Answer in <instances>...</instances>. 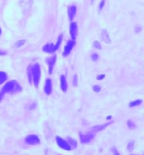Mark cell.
Here are the masks:
<instances>
[{"label":"cell","instance_id":"6da1fadb","mask_svg":"<svg viewBox=\"0 0 144 155\" xmlns=\"http://www.w3.org/2000/svg\"><path fill=\"white\" fill-rule=\"evenodd\" d=\"M19 91H22V87L18 83L17 81L12 80L9 81L4 85V87L2 88V90L0 91V101L2 100L3 96L6 94V93H18Z\"/></svg>","mask_w":144,"mask_h":155},{"label":"cell","instance_id":"7a4b0ae2","mask_svg":"<svg viewBox=\"0 0 144 155\" xmlns=\"http://www.w3.org/2000/svg\"><path fill=\"white\" fill-rule=\"evenodd\" d=\"M40 77H41V68L38 64L32 65V83L34 86L37 88L40 82Z\"/></svg>","mask_w":144,"mask_h":155},{"label":"cell","instance_id":"3957f363","mask_svg":"<svg viewBox=\"0 0 144 155\" xmlns=\"http://www.w3.org/2000/svg\"><path fill=\"white\" fill-rule=\"evenodd\" d=\"M25 141L26 143L31 144V145H37L40 143V139L35 135H29L25 138Z\"/></svg>","mask_w":144,"mask_h":155},{"label":"cell","instance_id":"277c9868","mask_svg":"<svg viewBox=\"0 0 144 155\" xmlns=\"http://www.w3.org/2000/svg\"><path fill=\"white\" fill-rule=\"evenodd\" d=\"M95 138V134L94 133H88V134H80V140L82 143H88L90 142L92 139Z\"/></svg>","mask_w":144,"mask_h":155},{"label":"cell","instance_id":"5b68a950","mask_svg":"<svg viewBox=\"0 0 144 155\" xmlns=\"http://www.w3.org/2000/svg\"><path fill=\"white\" fill-rule=\"evenodd\" d=\"M56 140H57L58 145L60 148H62V149H64V150H71V148L69 147V145H68V143L66 142V140H63L62 138L57 137V138H56Z\"/></svg>","mask_w":144,"mask_h":155},{"label":"cell","instance_id":"8992f818","mask_svg":"<svg viewBox=\"0 0 144 155\" xmlns=\"http://www.w3.org/2000/svg\"><path fill=\"white\" fill-rule=\"evenodd\" d=\"M75 46V40H68L67 41V43L64 47V52H63V56L66 57L70 54V52L71 50L73 49V47Z\"/></svg>","mask_w":144,"mask_h":155},{"label":"cell","instance_id":"52a82bcc","mask_svg":"<svg viewBox=\"0 0 144 155\" xmlns=\"http://www.w3.org/2000/svg\"><path fill=\"white\" fill-rule=\"evenodd\" d=\"M78 33V26L76 23H71L70 24V35H71V40H75L77 37Z\"/></svg>","mask_w":144,"mask_h":155},{"label":"cell","instance_id":"ba28073f","mask_svg":"<svg viewBox=\"0 0 144 155\" xmlns=\"http://www.w3.org/2000/svg\"><path fill=\"white\" fill-rule=\"evenodd\" d=\"M56 60H57V55H53L52 58H50L47 60L48 64H49V73L52 74L53 73V68H54V65L56 64Z\"/></svg>","mask_w":144,"mask_h":155},{"label":"cell","instance_id":"9c48e42d","mask_svg":"<svg viewBox=\"0 0 144 155\" xmlns=\"http://www.w3.org/2000/svg\"><path fill=\"white\" fill-rule=\"evenodd\" d=\"M42 50H43L44 52H46V53H48V54H53V53H55V52H56V50H55V45L52 44V43H47V44L42 48Z\"/></svg>","mask_w":144,"mask_h":155},{"label":"cell","instance_id":"30bf717a","mask_svg":"<svg viewBox=\"0 0 144 155\" xmlns=\"http://www.w3.org/2000/svg\"><path fill=\"white\" fill-rule=\"evenodd\" d=\"M76 11H77V8L75 5H71L68 7V18L70 20L74 19L75 15H76Z\"/></svg>","mask_w":144,"mask_h":155},{"label":"cell","instance_id":"8fae6325","mask_svg":"<svg viewBox=\"0 0 144 155\" xmlns=\"http://www.w3.org/2000/svg\"><path fill=\"white\" fill-rule=\"evenodd\" d=\"M44 90H45V93L47 95H51V93H52V81H51V79L46 80Z\"/></svg>","mask_w":144,"mask_h":155},{"label":"cell","instance_id":"7c38bea8","mask_svg":"<svg viewBox=\"0 0 144 155\" xmlns=\"http://www.w3.org/2000/svg\"><path fill=\"white\" fill-rule=\"evenodd\" d=\"M110 123H107V124H102V125H99V126H96V127H92V128H91L89 131L91 132V133H94V134H96V132H99V131H101V130H103L105 127H107L108 125H109Z\"/></svg>","mask_w":144,"mask_h":155},{"label":"cell","instance_id":"4fadbf2b","mask_svg":"<svg viewBox=\"0 0 144 155\" xmlns=\"http://www.w3.org/2000/svg\"><path fill=\"white\" fill-rule=\"evenodd\" d=\"M60 87L62 92L67 91V82H66V78L64 75H60Z\"/></svg>","mask_w":144,"mask_h":155},{"label":"cell","instance_id":"5bb4252c","mask_svg":"<svg viewBox=\"0 0 144 155\" xmlns=\"http://www.w3.org/2000/svg\"><path fill=\"white\" fill-rule=\"evenodd\" d=\"M101 38H102V40H103L105 43H110L111 42V40L109 38V35H108V32H107V30H105V29H103L101 31Z\"/></svg>","mask_w":144,"mask_h":155},{"label":"cell","instance_id":"9a60e30c","mask_svg":"<svg viewBox=\"0 0 144 155\" xmlns=\"http://www.w3.org/2000/svg\"><path fill=\"white\" fill-rule=\"evenodd\" d=\"M66 142L68 143V145H69V147L71 148V149H73V148H76V146H77V142L73 140V139H71V138H66Z\"/></svg>","mask_w":144,"mask_h":155},{"label":"cell","instance_id":"2e32d148","mask_svg":"<svg viewBox=\"0 0 144 155\" xmlns=\"http://www.w3.org/2000/svg\"><path fill=\"white\" fill-rule=\"evenodd\" d=\"M27 76H28V81L30 83H32V65L27 67Z\"/></svg>","mask_w":144,"mask_h":155},{"label":"cell","instance_id":"e0dca14e","mask_svg":"<svg viewBox=\"0 0 144 155\" xmlns=\"http://www.w3.org/2000/svg\"><path fill=\"white\" fill-rule=\"evenodd\" d=\"M62 38H63V34L61 33V34H59V36H58V41H57V44L55 45V50H56V51L58 50V48H59V46H60V43H61V41H62Z\"/></svg>","mask_w":144,"mask_h":155},{"label":"cell","instance_id":"ac0fdd59","mask_svg":"<svg viewBox=\"0 0 144 155\" xmlns=\"http://www.w3.org/2000/svg\"><path fill=\"white\" fill-rule=\"evenodd\" d=\"M6 80H7V74L3 71H0V85L3 84Z\"/></svg>","mask_w":144,"mask_h":155},{"label":"cell","instance_id":"d6986e66","mask_svg":"<svg viewBox=\"0 0 144 155\" xmlns=\"http://www.w3.org/2000/svg\"><path fill=\"white\" fill-rule=\"evenodd\" d=\"M142 103V100H133L130 102V107H134V106H138Z\"/></svg>","mask_w":144,"mask_h":155},{"label":"cell","instance_id":"ffe728a7","mask_svg":"<svg viewBox=\"0 0 144 155\" xmlns=\"http://www.w3.org/2000/svg\"><path fill=\"white\" fill-rule=\"evenodd\" d=\"M26 42L25 41V39H22V40H19V41H18V42H16L15 43V45H14V47L15 48H19V47H22L24 43Z\"/></svg>","mask_w":144,"mask_h":155},{"label":"cell","instance_id":"44dd1931","mask_svg":"<svg viewBox=\"0 0 144 155\" xmlns=\"http://www.w3.org/2000/svg\"><path fill=\"white\" fill-rule=\"evenodd\" d=\"M128 127L130 129H134L135 128V125H134V123H133L131 120H129L128 121Z\"/></svg>","mask_w":144,"mask_h":155},{"label":"cell","instance_id":"7402d4cb","mask_svg":"<svg viewBox=\"0 0 144 155\" xmlns=\"http://www.w3.org/2000/svg\"><path fill=\"white\" fill-rule=\"evenodd\" d=\"M94 47L96 49H98V50L101 49V45H100V43L98 42V41H95V42H94Z\"/></svg>","mask_w":144,"mask_h":155},{"label":"cell","instance_id":"603a6c76","mask_svg":"<svg viewBox=\"0 0 144 155\" xmlns=\"http://www.w3.org/2000/svg\"><path fill=\"white\" fill-rule=\"evenodd\" d=\"M133 144H134V143H133L132 140L130 141V143L128 144V150H129V151H131V150L133 149Z\"/></svg>","mask_w":144,"mask_h":155},{"label":"cell","instance_id":"cb8c5ba5","mask_svg":"<svg viewBox=\"0 0 144 155\" xmlns=\"http://www.w3.org/2000/svg\"><path fill=\"white\" fill-rule=\"evenodd\" d=\"M91 60H94V61H96V60H98V54H92L91 56Z\"/></svg>","mask_w":144,"mask_h":155},{"label":"cell","instance_id":"d4e9b609","mask_svg":"<svg viewBox=\"0 0 144 155\" xmlns=\"http://www.w3.org/2000/svg\"><path fill=\"white\" fill-rule=\"evenodd\" d=\"M105 4V0H101L100 3H99V11H101L102 9H103V6Z\"/></svg>","mask_w":144,"mask_h":155},{"label":"cell","instance_id":"484cf974","mask_svg":"<svg viewBox=\"0 0 144 155\" xmlns=\"http://www.w3.org/2000/svg\"><path fill=\"white\" fill-rule=\"evenodd\" d=\"M72 83H73V86H77L78 85V82H77V75L75 74L74 77H73V81H72Z\"/></svg>","mask_w":144,"mask_h":155},{"label":"cell","instance_id":"4316f807","mask_svg":"<svg viewBox=\"0 0 144 155\" xmlns=\"http://www.w3.org/2000/svg\"><path fill=\"white\" fill-rule=\"evenodd\" d=\"M94 91L96 92V93H98V92L100 91V86H98V85H95V86H94Z\"/></svg>","mask_w":144,"mask_h":155},{"label":"cell","instance_id":"83f0119b","mask_svg":"<svg viewBox=\"0 0 144 155\" xmlns=\"http://www.w3.org/2000/svg\"><path fill=\"white\" fill-rule=\"evenodd\" d=\"M112 152H113V155H120V154H119V152L117 151L116 147H113V149H112Z\"/></svg>","mask_w":144,"mask_h":155},{"label":"cell","instance_id":"f1b7e54d","mask_svg":"<svg viewBox=\"0 0 144 155\" xmlns=\"http://www.w3.org/2000/svg\"><path fill=\"white\" fill-rule=\"evenodd\" d=\"M5 55H7V52H6V51H1V50H0V56H5Z\"/></svg>","mask_w":144,"mask_h":155},{"label":"cell","instance_id":"f546056e","mask_svg":"<svg viewBox=\"0 0 144 155\" xmlns=\"http://www.w3.org/2000/svg\"><path fill=\"white\" fill-rule=\"evenodd\" d=\"M104 76H105L104 74H101V75H98V76L96 77V79H98V80H101V79H102V78H103Z\"/></svg>","mask_w":144,"mask_h":155},{"label":"cell","instance_id":"4dcf8cb0","mask_svg":"<svg viewBox=\"0 0 144 155\" xmlns=\"http://www.w3.org/2000/svg\"><path fill=\"white\" fill-rule=\"evenodd\" d=\"M1 33H2V29L0 28V35H1Z\"/></svg>","mask_w":144,"mask_h":155},{"label":"cell","instance_id":"1f68e13d","mask_svg":"<svg viewBox=\"0 0 144 155\" xmlns=\"http://www.w3.org/2000/svg\"><path fill=\"white\" fill-rule=\"evenodd\" d=\"M130 155H134V154H130Z\"/></svg>","mask_w":144,"mask_h":155},{"label":"cell","instance_id":"d6a6232c","mask_svg":"<svg viewBox=\"0 0 144 155\" xmlns=\"http://www.w3.org/2000/svg\"><path fill=\"white\" fill-rule=\"evenodd\" d=\"M91 1H94V0H91Z\"/></svg>","mask_w":144,"mask_h":155}]
</instances>
